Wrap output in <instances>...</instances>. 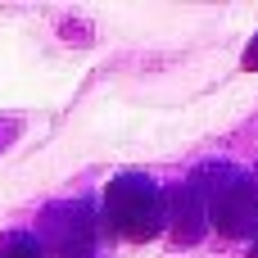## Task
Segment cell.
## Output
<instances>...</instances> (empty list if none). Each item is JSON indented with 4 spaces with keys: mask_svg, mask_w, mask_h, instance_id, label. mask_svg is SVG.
Masks as SVG:
<instances>
[{
    "mask_svg": "<svg viewBox=\"0 0 258 258\" xmlns=\"http://www.w3.org/2000/svg\"><path fill=\"white\" fill-rule=\"evenodd\" d=\"M100 222L122 240H154L168 227V195L145 172H118L104 190Z\"/></svg>",
    "mask_w": 258,
    "mask_h": 258,
    "instance_id": "6da1fadb",
    "label": "cell"
},
{
    "mask_svg": "<svg viewBox=\"0 0 258 258\" xmlns=\"http://www.w3.org/2000/svg\"><path fill=\"white\" fill-rule=\"evenodd\" d=\"M195 186L204 195V213L213 231L236 236V240L258 236V181L249 172L231 163H209L195 172Z\"/></svg>",
    "mask_w": 258,
    "mask_h": 258,
    "instance_id": "7a4b0ae2",
    "label": "cell"
},
{
    "mask_svg": "<svg viewBox=\"0 0 258 258\" xmlns=\"http://www.w3.org/2000/svg\"><path fill=\"white\" fill-rule=\"evenodd\" d=\"M45 231H50L59 258H95V245H100L95 236H100V227H95V213H91L86 204H63V209H54V213L45 218Z\"/></svg>",
    "mask_w": 258,
    "mask_h": 258,
    "instance_id": "3957f363",
    "label": "cell"
},
{
    "mask_svg": "<svg viewBox=\"0 0 258 258\" xmlns=\"http://www.w3.org/2000/svg\"><path fill=\"white\" fill-rule=\"evenodd\" d=\"M168 213H172V231H177V240H181V245H195V240L209 231V213H204V195H200L195 177H190L181 190H172Z\"/></svg>",
    "mask_w": 258,
    "mask_h": 258,
    "instance_id": "277c9868",
    "label": "cell"
},
{
    "mask_svg": "<svg viewBox=\"0 0 258 258\" xmlns=\"http://www.w3.org/2000/svg\"><path fill=\"white\" fill-rule=\"evenodd\" d=\"M0 258H45V249L32 231H9L0 240Z\"/></svg>",
    "mask_w": 258,
    "mask_h": 258,
    "instance_id": "5b68a950",
    "label": "cell"
},
{
    "mask_svg": "<svg viewBox=\"0 0 258 258\" xmlns=\"http://www.w3.org/2000/svg\"><path fill=\"white\" fill-rule=\"evenodd\" d=\"M249 258H258V240H254V249H249Z\"/></svg>",
    "mask_w": 258,
    "mask_h": 258,
    "instance_id": "8992f818",
    "label": "cell"
}]
</instances>
